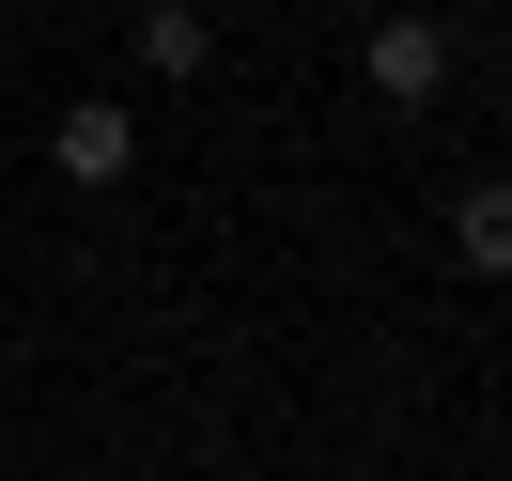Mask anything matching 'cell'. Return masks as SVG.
Here are the masks:
<instances>
[{
    "instance_id": "3957f363",
    "label": "cell",
    "mask_w": 512,
    "mask_h": 481,
    "mask_svg": "<svg viewBox=\"0 0 512 481\" xmlns=\"http://www.w3.org/2000/svg\"><path fill=\"white\" fill-rule=\"evenodd\" d=\"M450 264H466V280H497V264H512V202H497V187L450 202Z\"/></svg>"
},
{
    "instance_id": "277c9868",
    "label": "cell",
    "mask_w": 512,
    "mask_h": 481,
    "mask_svg": "<svg viewBox=\"0 0 512 481\" xmlns=\"http://www.w3.org/2000/svg\"><path fill=\"white\" fill-rule=\"evenodd\" d=\"M202 47H218V32H202L187 0H140V63H156V78H202Z\"/></svg>"
},
{
    "instance_id": "7a4b0ae2",
    "label": "cell",
    "mask_w": 512,
    "mask_h": 481,
    "mask_svg": "<svg viewBox=\"0 0 512 481\" xmlns=\"http://www.w3.org/2000/svg\"><path fill=\"white\" fill-rule=\"evenodd\" d=\"M435 78H450V32H435V16H373V94H435Z\"/></svg>"
},
{
    "instance_id": "6da1fadb",
    "label": "cell",
    "mask_w": 512,
    "mask_h": 481,
    "mask_svg": "<svg viewBox=\"0 0 512 481\" xmlns=\"http://www.w3.org/2000/svg\"><path fill=\"white\" fill-rule=\"evenodd\" d=\"M47 171H63V187H125V171H140V109L78 94L63 125H47Z\"/></svg>"
}]
</instances>
